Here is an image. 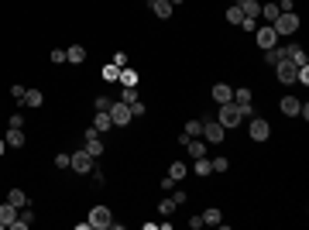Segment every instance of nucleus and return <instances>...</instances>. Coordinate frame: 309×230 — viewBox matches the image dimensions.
Wrapping results in <instances>:
<instances>
[{
  "mask_svg": "<svg viewBox=\"0 0 309 230\" xmlns=\"http://www.w3.org/2000/svg\"><path fill=\"white\" fill-rule=\"evenodd\" d=\"M272 28H275V35L278 38H289V35H296L299 31V14L296 11H285V14H278L272 21Z\"/></svg>",
  "mask_w": 309,
  "mask_h": 230,
  "instance_id": "1",
  "label": "nucleus"
},
{
  "mask_svg": "<svg viewBox=\"0 0 309 230\" xmlns=\"http://www.w3.org/2000/svg\"><path fill=\"white\" fill-rule=\"evenodd\" d=\"M217 120L230 131V127H237L240 120H244V110H240L234 100H230V103H220V117H217Z\"/></svg>",
  "mask_w": 309,
  "mask_h": 230,
  "instance_id": "2",
  "label": "nucleus"
},
{
  "mask_svg": "<svg viewBox=\"0 0 309 230\" xmlns=\"http://www.w3.org/2000/svg\"><path fill=\"white\" fill-rule=\"evenodd\" d=\"M110 120H114V127H127L131 120H134V114H131V103H124V100H114V103H110Z\"/></svg>",
  "mask_w": 309,
  "mask_h": 230,
  "instance_id": "3",
  "label": "nucleus"
},
{
  "mask_svg": "<svg viewBox=\"0 0 309 230\" xmlns=\"http://www.w3.org/2000/svg\"><path fill=\"white\" fill-rule=\"evenodd\" d=\"M268 134H272V124L264 120V117H251V124H248V138L251 141H268Z\"/></svg>",
  "mask_w": 309,
  "mask_h": 230,
  "instance_id": "4",
  "label": "nucleus"
},
{
  "mask_svg": "<svg viewBox=\"0 0 309 230\" xmlns=\"http://www.w3.org/2000/svg\"><path fill=\"white\" fill-rule=\"evenodd\" d=\"M69 169H76L79 175H90L93 169H96V158H93L90 151L83 148V151H76V155H72V165H69Z\"/></svg>",
  "mask_w": 309,
  "mask_h": 230,
  "instance_id": "5",
  "label": "nucleus"
},
{
  "mask_svg": "<svg viewBox=\"0 0 309 230\" xmlns=\"http://www.w3.org/2000/svg\"><path fill=\"white\" fill-rule=\"evenodd\" d=\"M254 41H258V48H261V52H268V48L278 45V35H275L272 24H264V28H254Z\"/></svg>",
  "mask_w": 309,
  "mask_h": 230,
  "instance_id": "6",
  "label": "nucleus"
},
{
  "mask_svg": "<svg viewBox=\"0 0 309 230\" xmlns=\"http://www.w3.org/2000/svg\"><path fill=\"white\" fill-rule=\"evenodd\" d=\"M275 76L282 82H296V76H299V66L292 62V58H278L275 62Z\"/></svg>",
  "mask_w": 309,
  "mask_h": 230,
  "instance_id": "7",
  "label": "nucleus"
},
{
  "mask_svg": "<svg viewBox=\"0 0 309 230\" xmlns=\"http://www.w3.org/2000/svg\"><path fill=\"white\" fill-rule=\"evenodd\" d=\"M223 134H227V127L220 124V120H203V141L220 144V141H223Z\"/></svg>",
  "mask_w": 309,
  "mask_h": 230,
  "instance_id": "8",
  "label": "nucleus"
},
{
  "mask_svg": "<svg viewBox=\"0 0 309 230\" xmlns=\"http://www.w3.org/2000/svg\"><path fill=\"white\" fill-rule=\"evenodd\" d=\"M90 227H114V213H110V206H93L90 210Z\"/></svg>",
  "mask_w": 309,
  "mask_h": 230,
  "instance_id": "9",
  "label": "nucleus"
},
{
  "mask_svg": "<svg viewBox=\"0 0 309 230\" xmlns=\"http://www.w3.org/2000/svg\"><path fill=\"white\" fill-rule=\"evenodd\" d=\"M83 141H86V151H90L93 158L103 155V141H100V131H96V127H86V131H83Z\"/></svg>",
  "mask_w": 309,
  "mask_h": 230,
  "instance_id": "10",
  "label": "nucleus"
},
{
  "mask_svg": "<svg viewBox=\"0 0 309 230\" xmlns=\"http://www.w3.org/2000/svg\"><path fill=\"white\" fill-rule=\"evenodd\" d=\"M7 148H24V141H28V134H24V127H11L7 131Z\"/></svg>",
  "mask_w": 309,
  "mask_h": 230,
  "instance_id": "11",
  "label": "nucleus"
},
{
  "mask_svg": "<svg viewBox=\"0 0 309 230\" xmlns=\"http://www.w3.org/2000/svg\"><path fill=\"white\" fill-rule=\"evenodd\" d=\"M193 172L199 175V179H206V175H213V161L206 158V155H199V158H193Z\"/></svg>",
  "mask_w": 309,
  "mask_h": 230,
  "instance_id": "12",
  "label": "nucleus"
},
{
  "mask_svg": "<svg viewBox=\"0 0 309 230\" xmlns=\"http://www.w3.org/2000/svg\"><path fill=\"white\" fill-rule=\"evenodd\" d=\"M278 110L285 117H299V110H302V103H299L296 96H282V103H278Z\"/></svg>",
  "mask_w": 309,
  "mask_h": 230,
  "instance_id": "13",
  "label": "nucleus"
},
{
  "mask_svg": "<svg viewBox=\"0 0 309 230\" xmlns=\"http://www.w3.org/2000/svg\"><path fill=\"white\" fill-rule=\"evenodd\" d=\"M213 100H217V103H230V100H234V86L217 82V86H213Z\"/></svg>",
  "mask_w": 309,
  "mask_h": 230,
  "instance_id": "14",
  "label": "nucleus"
},
{
  "mask_svg": "<svg viewBox=\"0 0 309 230\" xmlns=\"http://www.w3.org/2000/svg\"><path fill=\"white\" fill-rule=\"evenodd\" d=\"M93 127H96V131H110V127H114V120H110V110H96V117H93Z\"/></svg>",
  "mask_w": 309,
  "mask_h": 230,
  "instance_id": "15",
  "label": "nucleus"
},
{
  "mask_svg": "<svg viewBox=\"0 0 309 230\" xmlns=\"http://www.w3.org/2000/svg\"><path fill=\"white\" fill-rule=\"evenodd\" d=\"M66 62H72V66H83V62H86V48H83V45L66 48Z\"/></svg>",
  "mask_w": 309,
  "mask_h": 230,
  "instance_id": "16",
  "label": "nucleus"
},
{
  "mask_svg": "<svg viewBox=\"0 0 309 230\" xmlns=\"http://www.w3.org/2000/svg\"><path fill=\"white\" fill-rule=\"evenodd\" d=\"M199 217H203V223H210V227H220V223H223V213H220L217 206L203 210V213H199Z\"/></svg>",
  "mask_w": 309,
  "mask_h": 230,
  "instance_id": "17",
  "label": "nucleus"
},
{
  "mask_svg": "<svg viewBox=\"0 0 309 230\" xmlns=\"http://www.w3.org/2000/svg\"><path fill=\"white\" fill-rule=\"evenodd\" d=\"M240 11H244V17H254L258 21L261 17V4L258 0H240Z\"/></svg>",
  "mask_w": 309,
  "mask_h": 230,
  "instance_id": "18",
  "label": "nucleus"
},
{
  "mask_svg": "<svg viewBox=\"0 0 309 230\" xmlns=\"http://www.w3.org/2000/svg\"><path fill=\"white\" fill-rule=\"evenodd\" d=\"M7 203L17 206V210H24L28 206V193H24V189H11V193H7Z\"/></svg>",
  "mask_w": 309,
  "mask_h": 230,
  "instance_id": "19",
  "label": "nucleus"
},
{
  "mask_svg": "<svg viewBox=\"0 0 309 230\" xmlns=\"http://www.w3.org/2000/svg\"><path fill=\"white\" fill-rule=\"evenodd\" d=\"M14 217H17V206H11V203L4 199V203H0V227H7Z\"/></svg>",
  "mask_w": 309,
  "mask_h": 230,
  "instance_id": "20",
  "label": "nucleus"
},
{
  "mask_svg": "<svg viewBox=\"0 0 309 230\" xmlns=\"http://www.w3.org/2000/svg\"><path fill=\"white\" fill-rule=\"evenodd\" d=\"M151 11L158 14V17H165V21H169V17H172V11H175V7H172L169 0H151Z\"/></svg>",
  "mask_w": 309,
  "mask_h": 230,
  "instance_id": "21",
  "label": "nucleus"
},
{
  "mask_svg": "<svg viewBox=\"0 0 309 230\" xmlns=\"http://www.w3.org/2000/svg\"><path fill=\"white\" fill-rule=\"evenodd\" d=\"M42 103H45L42 90H24V107H42Z\"/></svg>",
  "mask_w": 309,
  "mask_h": 230,
  "instance_id": "22",
  "label": "nucleus"
},
{
  "mask_svg": "<svg viewBox=\"0 0 309 230\" xmlns=\"http://www.w3.org/2000/svg\"><path fill=\"white\" fill-rule=\"evenodd\" d=\"M117 82H120V86H137V72L131 69V66H124L120 76H117Z\"/></svg>",
  "mask_w": 309,
  "mask_h": 230,
  "instance_id": "23",
  "label": "nucleus"
},
{
  "mask_svg": "<svg viewBox=\"0 0 309 230\" xmlns=\"http://www.w3.org/2000/svg\"><path fill=\"white\" fill-rule=\"evenodd\" d=\"M278 14H282V11H278V4H275V0H268V4H261V17H264V21H268V24H272L275 17H278Z\"/></svg>",
  "mask_w": 309,
  "mask_h": 230,
  "instance_id": "24",
  "label": "nucleus"
},
{
  "mask_svg": "<svg viewBox=\"0 0 309 230\" xmlns=\"http://www.w3.org/2000/svg\"><path fill=\"white\" fill-rule=\"evenodd\" d=\"M186 172H189V169H186V161H172V165H169V175L175 179V182H182Z\"/></svg>",
  "mask_w": 309,
  "mask_h": 230,
  "instance_id": "25",
  "label": "nucleus"
},
{
  "mask_svg": "<svg viewBox=\"0 0 309 230\" xmlns=\"http://www.w3.org/2000/svg\"><path fill=\"white\" fill-rule=\"evenodd\" d=\"M186 138H203V120H189V124H186Z\"/></svg>",
  "mask_w": 309,
  "mask_h": 230,
  "instance_id": "26",
  "label": "nucleus"
},
{
  "mask_svg": "<svg viewBox=\"0 0 309 230\" xmlns=\"http://www.w3.org/2000/svg\"><path fill=\"white\" fill-rule=\"evenodd\" d=\"M227 21H230V24H240V21H244V11H240V4H230V7H227Z\"/></svg>",
  "mask_w": 309,
  "mask_h": 230,
  "instance_id": "27",
  "label": "nucleus"
},
{
  "mask_svg": "<svg viewBox=\"0 0 309 230\" xmlns=\"http://www.w3.org/2000/svg\"><path fill=\"white\" fill-rule=\"evenodd\" d=\"M100 76H103V79H107V82H117V76H120V69H117L114 62H107V66H103V72H100Z\"/></svg>",
  "mask_w": 309,
  "mask_h": 230,
  "instance_id": "28",
  "label": "nucleus"
},
{
  "mask_svg": "<svg viewBox=\"0 0 309 230\" xmlns=\"http://www.w3.org/2000/svg\"><path fill=\"white\" fill-rule=\"evenodd\" d=\"M158 213L161 217H172V213H175V199H172V196H165V199L158 203Z\"/></svg>",
  "mask_w": 309,
  "mask_h": 230,
  "instance_id": "29",
  "label": "nucleus"
},
{
  "mask_svg": "<svg viewBox=\"0 0 309 230\" xmlns=\"http://www.w3.org/2000/svg\"><path fill=\"white\" fill-rule=\"evenodd\" d=\"M120 100H124V103H137V86H124V90H120Z\"/></svg>",
  "mask_w": 309,
  "mask_h": 230,
  "instance_id": "30",
  "label": "nucleus"
},
{
  "mask_svg": "<svg viewBox=\"0 0 309 230\" xmlns=\"http://www.w3.org/2000/svg\"><path fill=\"white\" fill-rule=\"evenodd\" d=\"M186 148H189V155H193V158H199V155H206V144H203V141H189Z\"/></svg>",
  "mask_w": 309,
  "mask_h": 230,
  "instance_id": "31",
  "label": "nucleus"
},
{
  "mask_svg": "<svg viewBox=\"0 0 309 230\" xmlns=\"http://www.w3.org/2000/svg\"><path fill=\"white\" fill-rule=\"evenodd\" d=\"M210 161H213V172H220V175H223V172L230 169V161L223 158V155H220V158H210Z\"/></svg>",
  "mask_w": 309,
  "mask_h": 230,
  "instance_id": "32",
  "label": "nucleus"
},
{
  "mask_svg": "<svg viewBox=\"0 0 309 230\" xmlns=\"http://www.w3.org/2000/svg\"><path fill=\"white\" fill-rule=\"evenodd\" d=\"M69 165H72V155H66V151L55 155V169H69Z\"/></svg>",
  "mask_w": 309,
  "mask_h": 230,
  "instance_id": "33",
  "label": "nucleus"
},
{
  "mask_svg": "<svg viewBox=\"0 0 309 230\" xmlns=\"http://www.w3.org/2000/svg\"><path fill=\"white\" fill-rule=\"evenodd\" d=\"M172 199H175V206H182L186 199H189V193H179V185H175V189H172Z\"/></svg>",
  "mask_w": 309,
  "mask_h": 230,
  "instance_id": "34",
  "label": "nucleus"
},
{
  "mask_svg": "<svg viewBox=\"0 0 309 230\" xmlns=\"http://www.w3.org/2000/svg\"><path fill=\"white\" fill-rule=\"evenodd\" d=\"M175 185H179V182H175V179H172V175H161V189H165V193H172V189H175Z\"/></svg>",
  "mask_w": 309,
  "mask_h": 230,
  "instance_id": "35",
  "label": "nucleus"
},
{
  "mask_svg": "<svg viewBox=\"0 0 309 230\" xmlns=\"http://www.w3.org/2000/svg\"><path fill=\"white\" fill-rule=\"evenodd\" d=\"M110 103H114L110 96H96V110H110Z\"/></svg>",
  "mask_w": 309,
  "mask_h": 230,
  "instance_id": "36",
  "label": "nucleus"
},
{
  "mask_svg": "<svg viewBox=\"0 0 309 230\" xmlns=\"http://www.w3.org/2000/svg\"><path fill=\"white\" fill-rule=\"evenodd\" d=\"M52 62L62 66V62H66V52H62V48H52Z\"/></svg>",
  "mask_w": 309,
  "mask_h": 230,
  "instance_id": "37",
  "label": "nucleus"
},
{
  "mask_svg": "<svg viewBox=\"0 0 309 230\" xmlns=\"http://www.w3.org/2000/svg\"><path fill=\"white\" fill-rule=\"evenodd\" d=\"M114 66H117V69H124V66H127V52H117V55H114Z\"/></svg>",
  "mask_w": 309,
  "mask_h": 230,
  "instance_id": "38",
  "label": "nucleus"
},
{
  "mask_svg": "<svg viewBox=\"0 0 309 230\" xmlns=\"http://www.w3.org/2000/svg\"><path fill=\"white\" fill-rule=\"evenodd\" d=\"M11 96L17 100V103H24V86H11Z\"/></svg>",
  "mask_w": 309,
  "mask_h": 230,
  "instance_id": "39",
  "label": "nucleus"
},
{
  "mask_svg": "<svg viewBox=\"0 0 309 230\" xmlns=\"http://www.w3.org/2000/svg\"><path fill=\"white\" fill-rule=\"evenodd\" d=\"M264 62H268V66H275V62H278V52H275V48H268V52H264Z\"/></svg>",
  "mask_w": 309,
  "mask_h": 230,
  "instance_id": "40",
  "label": "nucleus"
},
{
  "mask_svg": "<svg viewBox=\"0 0 309 230\" xmlns=\"http://www.w3.org/2000/svg\"><path fill=\"white\" fill-rule=\"evenodd\" d=\"M199 227H206L203 217H189V230H199Z\"/></svg>",
  "mask_w": 309,
  "mask_h": 230,
  "instance_id": "41",
  "label": "nucleus"
},
{
  "mask_svg": "<svg viewBox=\"0 0 309 230\" xmlns=\"http://www.w3.org/2000/svg\"><path fill=\"white\" fill-rule=\"evenodd\" d=\"M131 114L141 117V114H145V103H141V100H137V103H131Z\"/></svg>",
  "mask_w": 309,
  "mask_h": 230,
  "instance_id": "42",
  "label": "nucleus"
},
{
  "mask_svg": "<svg viewBox=\"0 0 309 230\" xmlns=\"http://www.w3.org/2000/svg\"><path fill=\"white\" fill-rule=\"evenodd\" d=\"M11 127H24V117L21 114H11Z\"/></svg>",
  "mask_w": 309,
  "mask_h": 230,
  "instance_id": "43",
  "label": "nucleus"
},
{
  "mask_svg": "<svg viewBox=\"0 0 309 230\" xmlns=\"http://www.w3.org/2000/svg\"><path fill=\"white\" fill-rule=\"evenodd\" d=\"M4 151H7V141H4V138H0V155H4Z\"/></svg>",
  "mask_w": 309,
  "mask_h": 230,
  "instance_id": "44",
  "label": "nucleus"
},
{
  "mask_svg": "<svg viewBox=\"0 0 309 230\" xmlns=\"http://www.w3.org/2000/svg\"><path fill=\"white\" fill-rule=\"evenodd\" d=\"M169 4H172V7H179V4H186V0H169Z\"/></svg>",
  "mask_w": 309,
  "mask_h": 230,
  "instance_id": "45",
  "label": "nucleus"
},
{
  "mask_svg": "<svg viewBox=\"0 0 309 230\" xmlns=\"http://www.w3.org/2000/svg\"><path fill=\"white\" fill-rule=\"evenodd\" d=\"M234 4H240V0H234Z\"/></svg>",
  "mask_w": 309,
  "mask_h": 230,
  "instance_id": "46",
  "label": "nucleus"
},
{
  "mask_svg": "<svg viewBox=\"0 0 309 230\" xmlns=\"http://www.w3.org/2000/svg\"><path fill=\"white\" fill-rule=\"evenodd\" d=\"M275 4H278V0H275Z\"/></svg>",
  "mask_w": 309,
  "mask_h": 230,
  "instance_id": "47",
  "label": "nucleus"
}]
</instances>
